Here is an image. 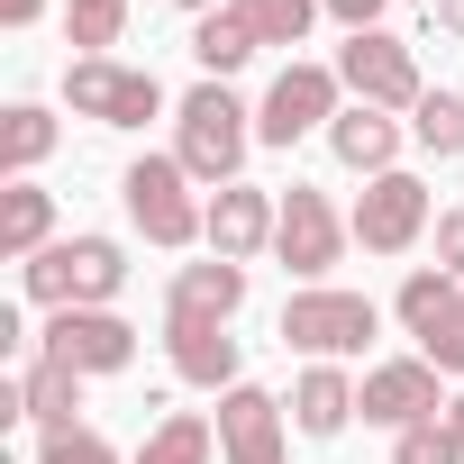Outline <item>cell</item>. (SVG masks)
Instances as JSON below:
<instances>
[{
	"label": "cell",
	"mask_w": 464,
	"mask_h": 464,
	"mask_svg": "<svg viewBox=\"0 0 464 464\" xmlns=\"http://www.w3.org/2000/svg\"><path fill=\"white\" fill-rule=\"evenodd\" d=\"M246 146H256V110L227 92V82H191V92H182V110H173V155H182L191 182L227 191L237 164H246Z\"/></svg>",
	"instance_id": "6da1fadb"
},
{
	"label": "cell",
	"mask_w": 464,
	"mask_h": 464,
	"mask_svg": "<svg viewBox=\"0 0 464 464\" xmlns=\"http://www.w3.org/2000/svg\"><path fill=\"white\" fill-rule=\"evenodd\" d=\"M19 283L37 310H110L128 292V246L119 237H55L46 256L19 265Z\"/></svg>",
	"instance_id": "7a4b0ae2"
},
{
	"label": "cell",
	"mask_w": 464,
	"mask_h": 464,
	"mask_svg": "<svg viewBox=\"0 0 464 464\" xmlns=\"http://www.w3.org/2000/svg\"><path fill=\"white\" fill-rule=\"evenodd\" d=\"M119 200H128V227H137L146 246H164V256L200 246V227H209V200H191L182 155H137L119 173Z\"/></svg>",
	"instance_id": "3957f363"
},
{
	"label": "cell",
	"mask_w": 464,
	"mask_h": 464,
	"mask_svg": "<svg viewBox=\"0 0 464 464\" xmlns=\"http://www.w3.org/2000/svg\"><path fill=\"white\" fill-rule=\"evenodd\" d=\"M373 328H382V310H373L364 292H337V283H301V292L283 301V346L310 355V364H346V355H364Z\"/></svg>",
	"instance_id": "277c9868"
},
{
	"label": "cell",
	"mask_w": 464,
	"mask_h": 464,
	"mask_svg": "<svg viewBox=\"0 0 464 464\" xmlns=\"http://www.w3.org/2000/svg\"><path fill=\"white\" fill-rule=\"evenodd\" d=\"M337 110H346L337 64L292 55V64L265 82V101H256V137H265V146H301V137H328V119H337Z\"/></svg>",
	"instance_id": "5b68a950"
},
{
	"label": "cell",
	"mask_w": 464,
	"mask_h": 464,
	"mask_svg": "<svg viewBox=\"0 0 464 464\" xmlns=\"http://www.w3.org/2000/svg\"><path fill=\"white\" fill-rule=\"evenodd\" d=\"M64 101H73V119H92V128H146V119L164 110V82L137 73V64H119V55H73V64H64Z\"/></svg>",
	"instance_id": "8992f818"
},
{
	"label": "cell",
	"mask_w": 464,
	"mask_h": 464,
	"mask_svg": "<svg viewBox=\"0 0 464 464\" xmlns=\"http://www.w3.org/2000/svg\"><path fill=\"white\" fill-rule=\"evenodd\" d=\"M337 82L364 101V110H419V55L392 37V28H355L346 46H337Z\"/></svg>",
	"instance_id": "52a82bcc"
},
{
	"label": "cell",
	"mask_w": 464,
	"mask_h": 464,
	"mask_svg": "<svg viewBox=\"0 0 464 464\" xmlns=\"http://www.w3.org/2000/svg\"><path fill=\"white\" fill-rule=\"evenodd\" d=\"M346 227H355L364 256H410V246L428 237V182H419V173H373L364 200L346 209Z\"/></svg>",
	"instance_id": "ba28073f"
},
{
	"label": "cell",
	"mask_w": 464,
	"mask_h": 464,
	"mask_svg": "<svg viewBox=\"0 0 464 464\" xmlns=\"http://www.w3.org/2000/svg\"><path fill=\"white\" fill-rule=\"evenodd\" d=\"M355 410L373 419V428H428V419H446V401H437V364L428 355H382V364H364V382H355Z\"/></svg>",
	"instance_id": "9c48e42d"
},
{
	"label": "cell",
	"mask_w": 464,
	"mask_h": 464,
	"mask_svg": "<svg viewBox=\"0 0 464 464\" xmlns=\"http://www.w3.org/2000/svg\"><path fill=\"white\" fill-rule=\"evenodd\" d=\"M346 237L355 227L328 209V191H310V182H292L283 191V227H274V256L301 274V283H328L337 274V256H346Z\"/></svg>",
	"instance_id": "30bf717a"
},
{
	"label": "cell",
	"mask_w": 464,
	"mask_h": 464,
	"mask_svg": "<svg viewBox=\"0 0 464 464\" xmlns=\"http://www.w3.org/2000/svg\"><path fill=\"white\" fill-rule=\"evenodd\" d=\"M37 355L73 364L82 382H92V373H128V364H137V328H128L119 310H55L46 337H37Z\"/></svg>",
	"instance_id": "8fae6325"
},
{
	"label": "cell",
	"mask_w": 464,
	"mask_h": 464,
	"mask_svg": "<svg viewBox=\"0 0 464 464\" xmlns=\"http://www.w3.org/2000/svg\"><path fill=\"white\" fill-rule=\"evenodd\" d=\"M274 227H283V191H265V182H227V191H209L200 246L227 256V265H256V256L274 246Z\"/></svg>",
	"instance_id": "7c38bea8"
},
{
	"label": "cell",
	"mask_w": 464,
	"mask_h": 464,
	"mask_svg": "<svg viewBox=\"0 0 464 464\" xmlns=\"http://www.w3.org/2000/svg\"><path fill=\"white\" fill-rule=\"evenodd\" d=\"M283 401L265 382H237L218 392V464H283Z\"/></svg>",
	"instance_id": "4fadbf2b"
},
{
	"label": "cell",
	"mask_w": 464,
	"mask_h": 464,
	"mask_svg": "<svg viewBox=\"0 0 464 464\" xmlns=\"http://www.w3.org/2000/svg\"><path fill=\"white\" fill-rule=\"evenodd\" d=\"M237 310H246V265H227V256L182 265L173 292H164V319H173V328H227Z\"/></svg>",
	"instance_id": "5bb4252c"
},
{
	"label": "cell",
	"mask_w": 464,
	"mask_h": 464,
	"mask_svg": "<svg viewBox=\"0 0 464 464\" xmlns=\"http://www.w3.org/2000/svg\"><path fill=\"white\" fill-rule=\"evenodd\" d=\"M328 155L346 164V173H401V119L392 110H364V101H346L337 119H328Z\"/></svg>",
	"instance_id": "9a60e30c"
},
{
	"label": "cell",
	"mask_w": 464,
	"mask_h": 464,
	"mask_svg": "<svg viewBox=\"0 0 464 464\" xmlns=\"http://www.w3.org/2000/svg\"><path fill=\"white\" fill-rule=\"evenodd\" d=\"M164 355L191 392H237V337L227 328H173L164 319Z\"/></svg>",
	"instance_id": "2e32d148"
},
{
	"label": "cell",
	"mask_w": 464,
	"mask_h": 464,
	"mask_svg": "<svg viewBox=\"0 0 464 464\" xmlns=\"http://www.w3.org/2000/svg\"><path fill=\"white\" fill-rule=\"evenodd\" d=\"M346 419H355V373L346 364H310L292 382V428L301 437H346Z\"/></svg>",
	"instance_id": "e0dca14e"
},
{
	"label": "cell",
	"mask_w": 464,
	"mask_h": 464,
	"mask_svg": "<svg viewBox=\"0 0 464 464\" xmlns=\"http://www.w3.org/2000/svg\"><path fill=\"white\" fill-rule=\"evenodd\" d=\"M46 246H55V191L46 182H10V191H0V256L28 265Z\"/></svg>",
	"instance_id": "ac0fdd59"
},
{
	"label": "cell",
	"mask_w": 464,
	"mask_h": 464,
	"mask_svg": "<svg viewBox=\"0 0 464 464\" xmlns=\"http://www.w3.org/2000/svg\"><path fill=\"white\" fill-rule=\"evenodd\" d=\"M19 392H28V419H37V437H46V428H82V373H73V364L37 355V364L19 373Z\"/></svg>",
	"instance_id": "d6986e66"
},
{
	"label": "cell",
	"mask_w": 464,
	"mask_h": 464,
	"mask_svg": "<svg viewBox=\"0 0 464 464\" xmlns=\"http://www.w3.org/2000/svg\"><path fill=\"white\" fill-rule=\"evenodd\" d=\"M209 455H218V428H209L200 410H173V419H155V428L137 437L128 464H209Z\"/></svg>",
	"instance_id": "ffe728a7"
},
{
	"label": "cell",
	"mask_w": 464,
	"mask_h": 464,
	"mask_svg": "<svg viewBox=\"0 0 464 464\" xmlns=\"http://www.w3.org/2000/svg\"><path fill=\"white\" fill-rule=\"evenodd\" d=\"M256 55V28L237 19V10H209V19H191V64H200V82H227Z\"/></svg>",
	"instance_id": "44dd1931"
},
{
	"label": "cell",
	"mask_w": 464,
	"mask_h": 464,
	"mask_svg": "<svg viewBox=\"0 0 464 464\" xmlns=\"http://www.w3.org/2000/svg\"><path fill=\"white\" fill-rule=\"evenodd\" d=\"M55 137H64V128H55V110L19 101L10 119H0V173H10V182H28V173H37V164L55 155Z\"/></svg>",
	"instance_id": "7402d4cb"
},
{
	"label": "cell",
	"mask_w": 464,
	"mask_h": 464,
	"mask_svg": "<svg viewBox=\"0 0 464 464\" xmlns=\"http://www.w3.org/2000/svg\"><path fill=\"white\" fill-rule=\"evenodd\" d=\"M392 310H401V328H410V337H428L437 319H455V310H464V283H455V274H437V265H419V274L401 283V301H392Z\"/></svg>",
	"instance_id": "603a6c76"
},
{
	"label": "cell",
	"mask_w": 464,
	"mask_h": 464,
	"mask_svg": "<svg viewBox=\"0 0 464 464\" xmlns=\"http://www.w3.org/2000/svg\"><path fill=\"white\" fill-rule=\"evenodd\" d=\"M227 10L256 28V46H301L310 19H319V0H227Z\"/></svg>",
	"instance_id": "cb8c5ba5"
},
{
	"label": "cell",
	"mask_w": 464,
	"mask_h": 464,
	"mask_svg": "<svg viewBox=\"0 0 464 464\" xmlns=\"http://www.w3.org/2000/svg\"><path fill=\"white\" fill-rule=\"evenodd\" d=\"M410 137L446 164V155H464V92H419V110H410Z\"/></svg>",
	"instance_id": "d4e9b609"
},
{
	"label": "cell",
	"mask_w": 464,
	"mask_h": 464,
	"mask_svg": "<svg viewBox=\"0 0 464 464\" xmlns=\"http://www.w3.org/2000/svg\"><path fill=\"white\" fill-rule=\"evenodd\" d=\"M119 28H128V0H64V37H73L82 55H110Z\"/></svg>",
	"instance_id": "484cf974"
},
{
	"label": "cell",
	"mask_w": 464,
	"mask_h": 464,
	"mask_svg": "<svg viewBox=\"0 0 464 464\" xmlns=\"http://www.w3.org/2000/svg\"><path fill=\"white\" fill-rule=\"evenodd\" d=\"M392 464H464V437H455L446 419H428V428H401V437H392Z\"/></svg>",
	"instance_id": "4316f807"
},
{
	"label": "cell",
	"mask_w": 464,
	"mask_h": 464,
	"mask_svg": "<svg viewBox=\"0 0 464 464\" xmlns=\"http://www.w3.org/2000/svg\"><path fill=\"white\" fill-rule=\"evenodd\" d=\"M37 464H119V446L101 428H46L37 437Z\"/></svg>",
	"instance_id": "83f0119b"
},
{
	"label": "cell",
	"mask_w": 464,
	"mask_h": 464,
	"mask_svg": "<svg viewBox=\"0 0 464 464\" xmlns=\"http://www.w3.org/2000/svg\"><path fill=\"white\" fill-rule=\"evenodd\" d=\"M419 355H428L437 373H464V310H455V319H437V328L419 337Z\"/></svg>",
	"instance_id": "f1b7e54d"
},
{
	"label": "cell",
	"mask_w": 464,
	"mask_h": 464,
	"mask_svg": "<svg viewBox=\"0 0 464 464\" xmlns=\"http://www.w3.org/2000/svg\"><path fill=\"white\" fill-rule=\"evenodd\" d=\"M437 274H455V283H464V209H446V218H437Z\"/></svg>",
	"instance_id": "f546056e"
},
{
	"label": "cell",
	"mask_w": 464,
	"mask_h": 464,
	"mask_svg": "<svg viewBox=\"0 0 464 464\" xmlns=\"http://www.w3.org/2000/svg\"><path fill=\"white\" fill-rule=\"evenodd\" d=\"M319 10H328L346 37H355V28H382V0H319Z\"/></svg>",
	"instance_id": "4dcf8cb0"
},
{
	"label": "cell",
	"mask_w": 464,
	"mask_h": 464,
	"mask_svg": "<svg viewBox=\"0 0 464 464\" xmlns=\"http://www.w3.org/2000/svg\"><path fill=\"white\" fill-rule=\"evenodd\" d=\"M428 28H437V37H455V46H464V0H428Z\"/></svg>",
	"instance_id": "1f68e13d"
},
{
	"label": "cell",
	"mask_w": 464,
	"mask_h": 464,
	"mask_svg": "<svg viewBox=\"0 0 464 464\" xmlns=\"http://www.w3.org/2000/svg\"><path fill=\"white\" fill-rule=\"evenodd\" d=\"M0 19H10V28H37V19H46V0H0Z\"/></svg>",
	"instance_id": "d6a6232c"
},
{
	"label": "cell",
	"mask_w": 464,
	"mask_h": 464,
	"mask_svg": "<svg viewBox=\"0 0 464 464\" xmlns=\"http://www.w3.org/2000/svg\"><path fill=\"white\" fill-rule=\"evenodd\" d=\"M173 10H191V19H209V10H227V0H173Z\"/></svg>",
	"instance_id": "836d02e7"
},
{
	"label": "cell",
	"mask_w": 464,
	"mask_h": 464,
	"mask_svg": "<svg viewBox=\"0 0 464 464\" xmlns=\"http://www.w3.org/2000/svg\"><path fill=\"white\" fill-rule=\"evenodd\" d=\"M446 428H455V437H464V392H455V401H446Z\"/></svg>",
	"instance_id": "e575fe53"
}]
</instances>
